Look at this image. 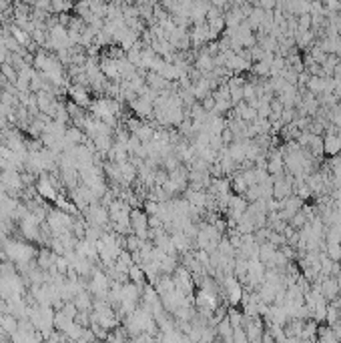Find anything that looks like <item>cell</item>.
I'll return each mask as SVG.
<instances>
[{"mask_svg":"<svg viewBox=\"0 0 341 343\" xmlns=\"http://www.w3.org/2000/svg\"><path fill=\"white\" fill-rule=\"evenodd\" d=\"M233 341L235 343H247V333H245V329L243 327H235L233 329Z\"/></svg>","mask_w":341,"mask_h":343,"instance_id":"d6986e66","label":"cell"},{"mask_svg":"<svg viewBox=\"0 0 341 343\" xmlns=\"http://www.w3.org/2000/svg\"><path fill=\"white\" fill-rule=\"evenodd\" d=\"M8 58H10V50L6 48V45H4V43H0V65L8 63Z\"/></svg>","mask_w":341,"mask_h":343,"instance_id":"44dd1931","label":"cell"},{"mask_svg":"<svg viewBox=\"0 0 341 343\" xmlns=\"http://www.w3.org/2000/svg\"><path fill=\"white\" fill-rule=\"evenodd\" d=\"M249 189V185L245 181V177H243V173L239 171V173H235L233 175V179H231V191L233 193H237V195H245V191Z\"/></svg>","mask_w":341,"mask_h":343,"instance_id":"4fadbf2b","label":"cell"},{"mask_svg":"<svg viewBox=\"0 0 341 343\" xmlns=\"http://www.w3.org/2000/svg\"><path fill=\"white\" fill-rule=\"evenodd\" d=\"M131 231L141 239H149V213L143 209H131Z\"/></svg>","mask_w":341,"mask_h":343,"instance_id":"3957f363","label":"cell"},{"mask_svg":"<svg viewBox=\"0 0 341 343\" xmlns=\"http://www.w3.org/2000/svg\"><path fill=\"white\" fill-rule=\"evenodd\" d=\"M275 253H277V247H275L273 243H269V241L259 243V253H257V257H259L261 263H265V267H273Z\"/></svg>","mask_w":341,"mask_h":343,"instance_id":"52a82bcc","label":"cell"},{"mask_svg":"<svg viewBox=\"0 0 341 343\" xmlns=\"http://www.w3.org/2000/svg\"><path fill=\"white\" fill-rule=\"evenodd\" d=\"M201 105H203V109H205V111H207V113H211V111L215 109V96H213V94L205 96L203 103H201Z\"/></svg>","mask_w":341,"mask_h":343,"instance_id":"ffe728a7","label":"cell"},{"mask_svg":"<svg viewBox=\"0 0 341 343\" xmlns=\"http://www.w3.org/2000/svg\"><path fill=\"white\" fill-rule=\"evenodd\" d=\"M68 96H70V100H74L78 107H83V109H87L89 105H91V92H89V87H81V85H70L67 89Z\"/></svg>","mask_w":341,"mask_h":343,"instance_id":"277c9868","label":"cell"},{"mask_svg":"<svg viewBox=\"0 0 341 343\" xmlns=\"http://www.w3.org/2000/svg\"><path fill=\"white\" fill-rule=\"evenodd\" d=\"M72 301H74V305H76V309H78V311H91L92 301H94V299H92V293L89 291V289H83L81 293H76V295H74Z\"/></svg>","mask_w":341,"mask_h":343,"instance_id":"30bf717a","label":"cell"},{"mask_svg":"<svg viewBox=\"0 0 341 343\" xmlns=\"http://www.w3.org/2000/svg\"><path fill=\"white\" fill-rule=\"evenodd\" d=\"M317 339L319 341H325V343H333V341H337V335H335V331H333L331 325H329V327H319Z\"/></svg>","mask_w":341,"mask_h":343,"instance_id":"2e32d148","label":"cell"},{"mask_svg":"<svg viewBox=\"0 0 341 343\" xmlns=\"http://www.w3.org/2000/svg\"><path fill=\"white\" fill-rule=\"evenodd\" d=\"M251 72L257 74L259 78H269L271 76V63L269 60H257V63H253Z\"/></svg>","mask_w":341,"mask_h":343,"instance_id":"9a60e30c","label":"cell"},{"mask_svg":"<svg viewBox=\"0 0 341 343\" xmlns=\"http://www.w3.org/2000/svg\"><path fill=\"white\" fill-rule=\"evenodd\" d=\"M155 133H157V129L153 127V125H149V123H141V127L136 129L133 135L141 138V143H149L151 138L155 137Z\"/></svg>","mask_w":341,"mask_h":343,"instance_id":"5bb4252c","label":"cell"},{"mask_svg":"<svg viewBox=\"0 0 341 343\" xmlns=\"http://www.w3.org/2000/svg\"><path fill=\"white\" fill-rule=\"evenodd\" d=\"M131 109H133V113H135L136 116L147 118V116H151L153 111H155V103H151V100L145 98V96H136L135 100H131Z\"/></svg>","mask_w":341,"mask_h":343,"instance_id":"5b68a950","label":"cell"},{"mask_svg":"<svg viewBox=\"0 0 341 343\" xmlns=\"http://www.w3.org/2000/svg\"><path fill=\"white\" fill-rule=\"evenodd\" d=\"M129 279L136 283V285H145V281H147V273H145V269L141 267V263H133L131 267H129Z\"/></svg>","mask_w":341,"mask_h":343,"instance_id":"7c38bea8","label":"cell"},{"mask_svg":"<svg viewBox=\"0 0 341 343\" xmlns=\"http://www.w3.org/2000/svg\"><path fill=\"white\" fill-rule=\"evenodd\" d=\"M195 69L199 70L201 74H211V70L215 69V56L209 54L203 48V50L197 54V58H195Z\"/></svg>","mask_w":341,"mask_h":343,"instance_id":"8992f818","label":"cell"},{"mask_svg":"<svg viewBox=\"0 0 341 343\" xmlns=\"http://www.w3.org/2000/svg\"><path fill=\"white\" fill-rule=\"evenodd\" d=\"M18 317L12 313H0V331H4L8 337L18 329Z\"/></svg>","mask_w":341,"mask_h":343,"instance_id":"9c48e42d","label":"cell"},{"mask_svg":"<svg viewBox=\"0 0 341 343\" xmlns=\"http://www.w3.org/2000/svg\"><path fill=\"white\" fill-rule=\"evenodd\" d=\"M85 219L89 225H96L103 229H111V217H109V209L103 203H92L85 209Z\"/></svg>","mask_w":341,"mask_h":343,"instance_id":"7a4b0ae2","label":"cell"},{"mask_svg":"<svg viewBox=\"0 0 341 343\" xmlns=\"http://www.w3.org/2000/svg\"><path fill=\"white\" fill-rule=\"evenodd\" d=\"M171 239H173V245H175V249L177 253H183V255H187V253L191 251V237H187L183 231H171Z\"/></svg>","mask_w":341,"mask_h":343,"instance_id":"ba28073f","label":"cell"},{"mask_svg":"<svg viewBox=\"0 0 341 343\" xmlns=\"http://www.w3.org/2000/svg\"><path fill=\"white\" fill-rule=\"evenodd\" d=\"M2 249H4V255L12 261V263H30L34 257H36V249L30 245V243H24V241H16V239H4L2 241Z\"/></svg>","mask_w":341,"mask_h":343,"instance_id":"6da1fadb","label":"cell"},{"mask_svg":"<svg viewBox=\"0 0 341 343\" xmlns=\"http://www.w3.org/2000/svg\"><path fill=\"white\" fill-rule=\"evenodd\" d=\"M325 253L329 259L341 261V243H325Z\"/></svg>","mask_w":341,"mask_h":343,"instance_id":"e0dca14e","label":"cell"},{"mask_svg":"<svg viewBox=\"0 0 341 343\" xmlns=\"http://www.w3.org/2000/svg\"><path fill=\"white\" fill-rule=\"evenodd\" d=\"M217 337L225 339V341H233V325H231L227 315L217 321Z\"/></svg>","mask_w":341,"mask_h":343,"instance_id":"8fae6325","label":"cell"},{"mask_svg":"<svg viewBox=\"0 0 341 343\" xmlns=\"http://www.w3.org/2000/svg\"><path fill=\"white\" fill-rule=\"evenodd\" d=\"M61 311L63 313H67L68 317H76V313H78V309H76V305H74V301H65V305L61 307Z\"/></svg>","mask_w":341,"mask_h":343,"instance_id":"ac0fdd59","label":"cell"}]
</instances>
